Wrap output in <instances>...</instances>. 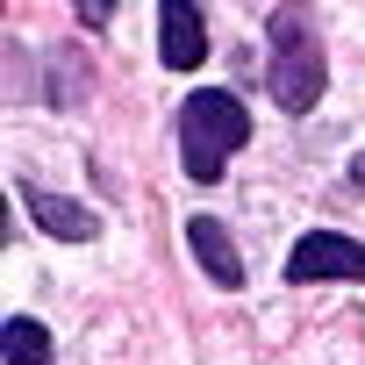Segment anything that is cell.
Returning a JSON list of instances; mask_svg holds the SVG:
<instances>
[{"label":"cell","instance_id":"cell-4","mask_svg":"<svg viewBox=\"0 0 365 365\" xmlns=\"http://www.w3.org/2000/svg\"><path fill=\"white\" fill-rule=\"evenodd\" d=\"M158 58H165V72H194L208 58V29H201L194 0H165L158 8Z\"/></svg>","mask_w":365,"mask_h":365},{"label":"cell","instance_id":"cell-1","mask_svg":"<svg viewBox=\"0 0 365 365\" xmlns=\"http://www.w3.org/2000/svg\"><path fill=\"white\" fill-rule=\"evenodd\" d=\"M265 86L287 115H308L329 86V58H322V29H315V8L308 0H279L272 8V65H265Z\"/></svg>","mask_w":365,"mask_h":365},{"label":"cell","instance_id":"cell-8","mask_svg":"<svg viewBox=\"0 0 365 365\" xmlns=\"http://www.w3.org/2000/svg\"><path fill=\"white\" fill-rule=\"evenodd\" d=\"M108 8H115V0H86V22H108Z\"/></svg>","mask_w":365,"mask_h":365},{"label":"cell","instance_id":"cell-3","mask_svg":"<svg viewBox=\"0 0 365 365\" xmlns=\"http://www.w3.org/2000/svg\"><path fill=\"white\" fill-rule=\"evenodd\" d=\"M287 279L308 287V279H365V244L336 237V230H308L287 258Z\"/></svg>","mask_w":365,"mask_h":365},{"label":"cell","instance_id":"cell-7","mask_svg":"<svg viewBox=\"0 0 365 365\" xmlns=\"http://www.w3.org/2000/svg\"><path fill=\"white\" fill-rule=\"evenodd\" d=\"M0 351H8V365H51V329L29 315H8L0 322Z\"/></svg>","mask_w":365,"mask_h":365},{"label":"cell","instance_id":"cell-5","mask_svg":"<svg viewBox=\"0 0 365 365\" xmlns=\"http://www.w3.org/2000/svg\"><path fill=\"white\" fill-rule=\"evenodd\" d=\"M22 201H29V215L51 230V237H65V244H86L101 222H93V208H79V201H65V194H43V187H22Z\"/></svg>","mask_w":365,"mask_h":365},{"label":"cell","instance_id":"cell-2","mask_svg":"<svg viewBox=\"0 0 365 365\" xmlns=\"http://www.w3.org/2000/svg\"><path fill=\"white\" fill-rule=\"evenodd\" d=\"M244 136H251V122H244L237 93H222V86L194 93L187 108H179V158H187V179H194V187H215L222 158L244 150Z\"/></svg>","mask_w":365,"mask_h":365},{"label":"cell","instance_id":"cell-6","mask_svg":"<svg viewBox=\"0 0 365 365\" xmlns=\"http://www.w3.org/2000/svg\"><path fill=\"white\" fill-rule=\"evenodd\" d=\"M187 237H194V258H201V272L215 279V287H244V258H237V244H230V230L222 222H187Z\"/></svg>","mask_w":365,"mask_h":365}]
</instances>
